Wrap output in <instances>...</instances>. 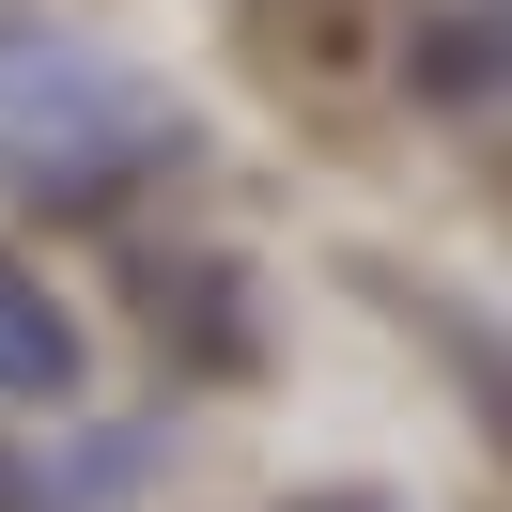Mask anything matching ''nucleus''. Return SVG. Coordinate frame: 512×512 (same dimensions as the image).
<instances>
[{
	"label": "nucleus",
	"instance_id": "obj_5",
	"mask_svg": "<svg viewBox=\"0 0 512 512\" xmlns=\"http://www.w3.org/2000/svg\"><path fill=\"white\" fill-rule=\"evenodd\" d=\"M295 512H357V497H295Z\"/></svg>",
	"mask_w": 512,
	"mask_h": 512
},
{
	"label": "nucleus",
	"instance_id": "obj_3",
	"mask_svg": "<svg viewBox=\"0 0 512 512\" xmlns=\"http://www.w3.org/2000/svg\"><path fill=\"white\" fill-rule=\"evenodd\" d=\"M481 78H512V0H481Z\"/></svg>",
	"mask_w": 512,
	"mask_h": 512
},
{
	"label": "nucleus",
	"instance_id": "obj_4",
	"mask_svg": "<svg viewBox=\"0 0 512 512\" xmlns=\"http://www.w3.org/2000/svg\"><path fill=\"white\" fill-rule=\"evenodd\" d=\"M0 512H32V466H16V450H0Z\"/></svg>",
	"mask_w": 512,
	"mask_h": 512
},
{
	"label": "nucleus",
	"instance_id": "obj_2",
	"mask_svg": "<svg viewBox=\"0 0 512 512\" xmlns=\"http://www.w3.org/2000/svg\"><path fill=\"white\" fill-rule=\"evenodd\" d=\"M0 388H78V326L0 264Z\"/></svg>",
	"mask_w": 512,
	"mask_h": 512
},
{
	"label": "nucleus",
	"instance_id": "obj_1",
	"mask_svg": "<svg viewBox=\"0 0 512 512\" xmlns=\"http://www.w3.org/2000/svg\"><path fill=\"white\" fill-rule=\"evenodd\" d=\"M156 156H171V94L78 63V47L0 63V187H16V202H63V218H78V202L140 187Z\"/></svg>",
	"mask_w": 512,
	"mask_h": 512
}]
</instances>
